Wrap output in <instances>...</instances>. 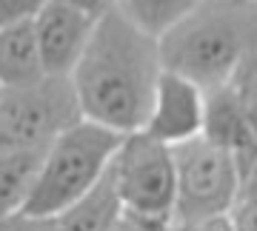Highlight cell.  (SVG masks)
<instances>
[{
  "instance_id": "1",
  "label": "cell",
  "mask_w": 257,
  "mask_h": 231,
  "mask_svg": "<svg viewBox=\"0 0 257 231\" xmlns=\"http://www.w3.org/2000/svg\"><path fill=\"white\" fill-rule=\"evenodd\" d=\"M160 72V37L149 35L111 6L97 20L69 77L86 120L132 134L146 123Z\"/></svg>"
},
{
  "instance_id": "2",
  "label": "cell",
  "mask_w": 257,
  "mask_h": 231,
  "mask_svg": "<svg viewBox=\"0 0 257 231\" xmlns=\"http://www.w3.org/2000/svg\"><path fill=\"white\" fill-rule=\"evenodd\" d=\"M257 49V0H200L160 35L163 69L217 89Z\"/></svg>"
},
{
  "instance_id": "3",
  "label": "cell",
  "mask_w": 257,
  "mask_h": 231,
  "mask_svg": "<svg viewBox=\"0 0 257 231\" xmlns=\"http://www.w3.org/2000/svg\"><path fill=\"white\" fill-rule=\"evenodd\" d=\"M123 134L94 120H77L57 134L43 151L35 188L23 214L57 217L74 200H80L109 168Z\"/></svg>"
},
{
  "instance_id": "4",
  "label": "cell",
  "mask_w": 257,
  "mask_h": 231,
  "mask_svg": "<svg viewBox=\"0 0 257 231\" xmlns=\"http://www.w3.org/2000/svg\"><path fill=\"white\" fill-rule=\"evenodd\" d=\"M172 157L177 174V200L172 214L175 231L226 217L243 177L234 154L200 134L172 146Z\"/></svg>"
},
{
  "instance_id": "5",
  "label": "cell",
  "mask_w": 257,
  "mask_h": 231,
  "mask_svg": "<svg viewBox=\"0 0 257 231\" xmlns=\"http://www.w3.org/2000/svg\"><path fill=\"white\" fill-rule=\"evenodd\" d=\"M77 120H83V111L69 74H43L0 94V146L46 151Z\"/></svg>"
},
{
  "instance_id": "6",
  "label": "cell",
  "mask_w": 257,
  "mask_h": 231,
  "mask_svg": "<svg viewBox=\"0 0 257 231\" xmlns=\"http://www.w3.org/2000/svg\"><path fill=\"white\" fill-rule=\"evenodd\" d=\"M109 177L126 211L157 217V220H172L177 200L172 146L149 137L146 131L123 134L109 163Z\"/></svg>"
},
{
  "instance_id": "7",
  "label": "cell",
  "mask_w": 257,
  "mask_h": 231,
  "mask_svg": "<svg viewBox=\"0 0 257 231\" xmlns=\"http://www.w3.org/2000/svg\"><path fill=\"white\" fill-rule=\"evenodd\" d=\"M203 137L229 148L243 174L257 163V49L231 80L206 92Z\"/></svg>"
},
{
  "instance_id": "8",
  "label": "cell",
  "mask_w": 257,
  "mask_h": 231,
  "mask_svg": "<svg viewBox=\"0 0 257 231\" xmlns=\"http://www.w3.org/2000/svg\"><path fill=\"white\" fill-rule=\"evenodd\" d=\"M206 120V89L177 72L163 69L157 77L152 109L143 123L149 137L160 140L166 146H177L203 134Z\"/></svg>"
},
{
  "instance_id": "9",
  "label": "cell",
  "mask_w": 257,
  "mask_h": 231,
  "mask_svg": "<svg viewBox=\"0 0 257 231\" xmlns=\"http://www.w3.org/2000/svg\"><path fill=\"white\" fill-rule=\"evenodd\" d=\"M35 37L46 74H72L77 60L83 57L97 20L83 12L49 0L35 18Z\"/></svg>"
},
{
  "instance_id": "10",
  "label": "cell",
  "mask_w": 257,
  "mask_h": 231,
  "mask_svg": "<svg viewBox=\"0 0 257 231\" xmlns=\"http://www.w3.org/2000/svg\"><path fill=\"white\" fill-rule=\"evenodd\" d=\"M43 60L37 49L35 23L15 20L0 26V86H23L43 77Z\"/></svg>"
},
{
  "instance_id": "11",
  "label": "cell",
  "mask_w": 257,
  "mask_h": 231,
  "mask_svg": "<svg viewBox=\"0 0 257 231\" xmlns=\"http://www.w3.org/2000/svg\"><path fill=\"white\" fill-rule=\"evenodd\" d=\"M123 211H126L123 200H120L117 188L109 177V168H106V174L80 200H74L69 208H63L55 220L60 231H111L123 217Z\"/></svg>"
},
{
  "instance_id": "12",
  "label": "cell",
  "mask_w": 257,
  "mask_h": 231,
  "mask_svg": "<svg viewBox=\"0 0 257 231\" xmlns=\"http://www.w3.org/2000/svg\"><path fill=\"white\" fill-rule=\"evenodd\" d=\"M43 151L37 148L0 146V220L23 214L29 194L35 188Z\"/></svg>"
},
{
  "instance_id": "13",
  "label": "cell",
  "mask_w": 257,
  "mask_h": 231,
  "mask_svg": "<svg viewBox=\"0 0 257 231\" xmlns=\"http://www.w3.org/2000/svg\"><path fill=\"white\" fill-rule=\"evenodd\" d=\"M197 3L200 0H114V6L132 23H138L140 29H146L149 35H155V37L169 32Z\"/></svg>"
},
{
  "instance_id": "14",
  "label": "cell",
  "mask_w": 257,
  "mask_h": 231,
  "mask_svg": "<svg viewBox=\"0 0 257 231\" xmlns=\"http://www.w3.org/2000/svg\"><path fill=\"white\" fill-rule=\"evenodd\" d=\"M226 220L231 231H257V163L240 177V188Z\"/></svg>"
},
{
  "instance_id": "15",
  "label": "cell",
  "mask_w": 257,
  "mask_h": 231,
  "mask_svg": "<svg viewBox=\"0 0 257 231\" xmlns=\"http://www.w3.org/2000/svg\"><path fill=\"white\" fill-rule=\"evenodd\" d=\"M49 0H0V26L15 20H32Z\"/></svg>"
},
{
  "instance_id": "16",
  "label": "cell",
  "mask_w": 257,
  "mask_h": 231,
  "mask_svg": "<svg viewBox=\"0 0 257 231\" xmlns=\"http://www.w3.org/2000/svg\"><path fill=\"white\" fill-rule=\"evenodd\" d=\"M111 231H175L172 220H157V217H143L135 211H123L117 225Z\"/></svg>"
},
{
  "instance_id": "17",
  "label": "cell",
  "mask_w": 257,
  "mask_h": 231,
  "mask_svg": "<svg viewBox=\"0 0 257 231\" xmlns=\"http://www.w3.org/2000/svg\"><path fill=\"white\" fill-rule=\"evenodd\" d=\"M57 3L72 6V9L83 12V15H89V18H94V20H100L103 15L114 6V0H57Z\"/></svg>"
},
{
  "instance_id": "18",
  "label": "cell",
  "mask_w": 257,
  "mask_h": 231,
  "mask_svg": "<svg viewBox=\"0 0 257 231\" xmlns=\"http://www.w3.org/2000/svg\"><path fill=\"white\" fill-rule=\"evenodd\" d=\"M18 231H60V225H57L55 217H29V214H20Z\"/></svg>"
},
{
  "instance_id": "19",
  "label": "cell",
  "mask_w": 257,
  "mask_h": 231,
  "mask_svg": "<svg viewBox=\"0 0 257 231\" xmlns=\"http://www.w3.org/2000/svg\"><path fill=\"white\" fill-rule=\"evenodd\" d=\"M183 231H231V228L226 217H214V220H206L200 225H192V228H183Z\"/></svg>"
},
{
  "instance_id": "20",
  "label": "cell",
  "mask_w": 257,
  "mask_h": 231,
  "mask_svg": "<svg viewBox=\"0 0 257 231\" xmlns=\"http://www.w3.org/2000/svg\"><path fill=\"white\" fill-rule=\"evenodd\" d=\"M18 217H12V220H0V231H18Z\"/></svg>"
},
{
  "instance_id": "21",
  "label": "cell",
  "mask_w": 257,
  "mask_h": 231,
  "mask_svg": "<svg viewBox=\"0 0 257 231\" xmlns=\"http://www.w3.org/2000/svg\"><path fill=\"white\" fill-rule=\"evenodd\" d=\"M0 94H3V86H0Z\"/></svg>"
}]
</instances>
